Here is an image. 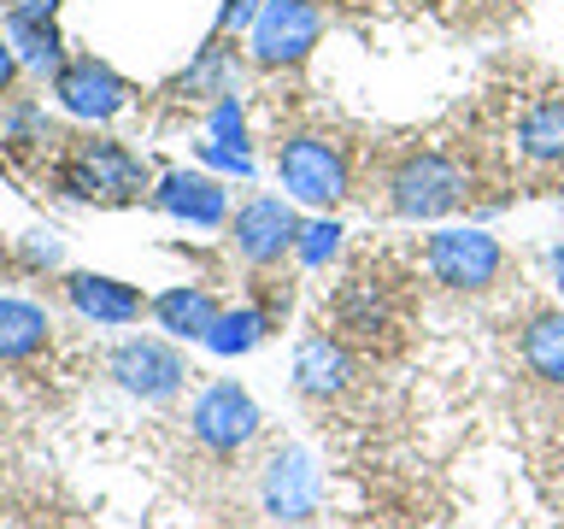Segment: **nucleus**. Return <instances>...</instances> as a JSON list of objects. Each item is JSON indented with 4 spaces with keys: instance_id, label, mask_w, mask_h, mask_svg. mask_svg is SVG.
Instances as JSON below:
<instances>
[{
    "instance_id": "obj_22",
    "label": "nucleus",
    "mask_w": 564,
    "mask_h": 529,
    "mask_svg": "<svg viewBox=\"0 0 564 529\" xmlns=\"http://www.w3.org/2000/svg\"><path fill=\"white\" fill-rule=\"evenodd\" d=\"M259 0H224V12H218V30H241L247 18H253Z\"/></svg>"
},
{
    "instance_id": "obj_18",
    "label": "nucleus",
    "mask_w": 564,
    "mask_h": 529,
    "mask_svg": "<svg viewBox=\"0 0 564 529\" xmlns=\"http://www.w3.org/2000/svg\"><path fill=\"white\" fill-rule=\"evenodd\" d=\"M523 359L541 382H564V312H541L523 330Z\"/></svg>"
},
{
    "instance_id": "obj_25",
    "label": "nucleus",
    "mask_w": 564,
    "mask_h": 529,
    "mask_svg": "<svg viewBox=\"0 0 564 529\" xmlns=\"http://www.w3.org/2000/svg\"><path fill=\"white\" fill-rule=\"evenodd\" d=\"M30 259L35 264H53V259H59V247H53V241H30Z\"/></svg>"
},
{
    "instance_id": "obj_14",
    "label": "nucleus",
    "mask_w": 564,
    "mask_h": 529,
    "mask_svg": "<svg viewBox=\"0 0 564 529\" xmlns=\"http://www.w3.org/2000/svg\"><path fill=\"white\" fill-rule=\"evenodd\" d=\"M153 317L165 335H176V342H206L212 324H218V300L206 289H165L153 300Z\"/></svg>"
},
{
    "instance_id": "obj_12",
    "label": "nucleus",
    "mask_w": 564,
    "mask_h": 529,
    "mask_svg": "<svg viewBox=\"0 0 564 529\" xmlns=\"http://www.w3.org/2000/svg\"><path fill=\"white\" fill-rule=\"evenodd\" d=\"M65 300L77 306V317H88V324H106V330L135 324V317H141V294L130 289V282L100 277V271H77V277H65Z\"/></svg>"
},
{
    "instance_id": "obj_13",
    "label": "nucleus",
    "mask_w": 564,
    "mask_h": 529,
    "mask_svg": "<svg viewBox=\"0 0 564 529\" xmlns=\"http://www.w3.org/2000/svg\"><path fill=\"white\" fill-rule=\"evenodd\" d=\"M347 377H352V359L335 335H306V342H300V353H294V388L300 395H317V400L341 395Z\"/></svg>"
},
{
    "instance_id": "obj_3",
    "label": "nucleus",
    "mask_w": 564,
    "mask_h": 529,
    "mask_svg": "<svg viewBox=\"0 0 564 529\" xmlns=\"http://www.w3.org/2000/svg\"><path fill=\"white\" fill-rule=\"evenodd\" d=\"M59 188L77 194V201H130V194L148 188V165L118 141H83V148L65 153Z\"/></svg>"
},
{
    "instance_id": "obj_5",
    "label": "nucleus",
    "mask_w": 564,
    "mask_h": 529,
    "mask_svg": "<svg viewBox=\"0 0 564 529\" xmlns=\"http://www.w3.org/2000/svg\"><path fill=\"white\" fill-rule=\"evenodd\" d=\"M324 35V12L312 0H264L253 18V60L259 65H300Z\"/></svg>"
},
{
    "instance_id": "obj_4",
    "label": "nucleus",
    "mask_w": 564,
    "mask_h": 529,
    "mask_svg": "<svg viewBox=\"0 0 564 529\" xmlns=\"http://www.w3.org/2000/svg\"><path fill=\"white\" fill-rule=\"evenodd\" d=\"M423 259H430V277L458 289V294L488 289V282L506 271V247L494 241L488 229H441V236H430V247H423Z\"/></svg>"
},
{
    "instance_id": "obj_17",
    "label": "nucleus",
    "mask_w": 564,
    "mask_h": 529,
    "mask_svg": "<svg viewBox=\"0 0 564 529\" xmlns=\"http://www.w3.org/2000/svg\"><path fill=\"white\" fill-rule=\"evenodd\" d=\"M7 42L18 47V60H24L30 71H59V65H65V47H59V30H53V18L7 12Z\"/></svg>"
},
{
    "instance_id": "obj_21",
    "label": "nucleus",
    "mask_w": 564,
    "mask_h": 529,
    "mask_svg": "<svg viewBox=\"0 0 564 529\" xmlns=\"http://www.w3.org/2000/svg\"><path fill=\"white\" fill-rule=\"evenodd\" d=\"M200 159H212V165H224V171H253V159H247V148H224V141H200Z\"/></svg>"
},
{
    "instance_id": "obj_2",
    "label": "nucleus",
    "mask_w": 564,
    "mask_h": 529,
    "mask_svg": "<svg viewBox=\"0 0 564 529\" xmlns=\"http://www.w3.org/2000/svg\"><path fill=\"white\" fill-rule=\"evenodd\" d=\"M276 176L300 206H335L347 201V153L329 136H289L276 148Z\"/></svg>"
},
{
    "instance_id": "obj_26",
    "label": "nucleus",
    "mask_w": 564,
    "mask_h": 529,
    "mask_svg": "<svg viewBox=\"0 0 564 529\" xmlns=\"http://www.w3.org/2000/svg\"><path fill=\"white\" fill-rule=\"evenodd\" d=\"M553 264H558V289H564V247H558V259H553Z\"/></svg>"
},
{
    "instance_id": "obj_20",
    "label": "nucleus",
    "mask_w": 564,
    "mask_h": 529,
    "mask_svg": "<svg viewBox=\"0 0 564 529\" xmlns=\"http://www.w3.org/2000/svg\"><path fill=\"white\" fill-rule=\"evenodd\" d=\"M335 247H341V229H335L329 218L300 229V259H306V264H329V259H335Z\"/></svg>"
},
{
    "instance_id": "obj_9",
    "label": "nucleus",
    "mask_w": 564,
    "mask_h": 529,
    "mask_svg": "<svg viewBox=\"0 0 564 529\" xmlns=\"http://www.w3.org/2000/svg\"><path fill=\"white\" fill-rule=\"evenodd\" d=\"M112 377L123 395H141V400H171L176 388H183L188 377V365H183V353L165 347V342H153V335H135V342H123L112 353Z\"/></svg>"
},
{
    "instance_id": "obj_7",
    "label": "nucleus",
    "mask_w": 564,
    "mask_h": 529,
    "mask_svg": "<svg viewBox=\"0 0 564 529\" xmlns=\"http://www.w3.org/2000/svg\"><path fill=\"white\" fill-rule=\"evenodd\" d=\"M300 224L289 201H271V194H259V201H247L236 212V224H229V241H236V253L247 264H276L289 247H300Z\"/></svg>"
},
{
    "instance_id": "obj_1",
    "label": "nucleus",
    "mask_w": 564,
    "mask_h": 529,
    "mask_svg": "<svg viewBox=\"0 0 564 529\" xmlns=\"http://www.w3.org/2000/svg\"><path fill=\"white\" fill-rule=\"evenodd\" d=\"M465 201H470V171L441 148L405 153L394 165V176H388V206L400 218H447Z\"/></svg>"
},
{
    "instance_id": "obj_15",
    "label": "nucleus",
    "mask_w": 564,
    "mask_h": 529,
    "mask_svg": "<svg viewBox=\"0 0 564 529\" xmlns=\"http://www.w3.org/2000/svg\"><path fill=\"white\" fill-rule=\"evenodd\" d=\"M518 153L535 165H564V95L535 100L518 123Z\"/></svg>"
},
{
    "instance_id": "obj_24",
    "label": "nucleus",
    "mask_w": 564,
    "mask_h": 529,
    "mask_svg": "<svg viewBox=\"0 0 564 529\" xmlns=\"http://www.w3.org/2000/svg\"><path fill=\"white\" fill-rule=\"evenodd\" d=\"M12 71H18V53H12V42H7V35H0V95H7Z\"/></svg>"
},
{
    "instance_id": "obj_11",
    "label": "nucleus",
    "mask_w": 564,
    "mask_h": 529,
    "mask_svg": "<svg viewBox=\"0 0 564 529\" xmlns=\"http://www.w3.org/2000/svg\"><path fill=\"white\" fill-rule=\"evenodd\" d=\"M153 206L159 212H171V218H183V224H224V212H229V194L218 176H200V171H171V176H159V188H153Z\"/></svg>"
},
{
    "instance_id": "obj_19",
    "label": "nucleus",
    "mask_w": 564,
    "mask_h": 529,
    "mask_svg": "<svg viewBox=\"0 0 564 529\" xmlns=\"http://www.w3.org/2000/svg\"><path fill=\"white\" fill-rule=\"evenodd\" d=\"M259 335H264V317H259L253 306H241V312H218V324H212L206 347L218 353V359H236V353L259 347Z\"/></svg>"
},
{
    "instance_id": "obj_10",
    "label": "nucleus",
    "mask_w": 564,
    "mask_h": 529,
    "mask_svg": "<svg viewBox=\"0 0 564 529\" xmlns=\"http://www.w3.org/2000/svg\"><path fill=\"white\" fill-rule=\"evenodd\" d=\"M317 494H324V476H317V458L306 447L271 453V465H264V511L271 518H289V523L312 518Z\"/></svg>"
},
{
    "instance_id": "obj_23",
    "label": "nucleus",
    "mask_w": 564,
    "mask_h": 529,
    "mask_svg": "<svg viewBox=\"0 0 564 529\" xmlns=\"http://www.w3.org/2000/svg\"><path fill=\"white\" fill-rule=\"evenodd\" d=\"M59 0H7V12H24V18H53Z\"/></svg>"
},
{
    "instance_id": "obj_16",
    "label": "nucleus",
    "mask_w": 564,
    "mask_h": 529,
    "mask_svg": "<svg viewBox=\"0 0 564 529\" xmlns=\"http://www.w3.org/2000/svg\"><path fill=\"white\" fill-rule=\"evenodd\" d=\"M47 347V312L35 300H0V359L18 365Z\"/></svg>"
},
{
    "instance_id": "obj_8",
    "label": "nucleus",
    "mask_w": 564,
    "mask_h": 529,
    "mask_svg": "<svg viewBox=\"0 0 564 529\" xmlns=\"http://www.w3.org/2000/svg\"><path fill=\"white\" fill-rule=\"evenodd\" d=\"M53 95H59V106L70 118H88V123H106L123 106V77L106 60H95V53H83V60H65L59 71H53Z\"/></svg>"
},
{
    "instance_id": "obj_6",
    "label": "nucleus",
    "mask_w": 564,
    "mask_h": 529,
    "mask_svg": "<svg viewBox=\"0 0 564 529\" xmlns=\"http://www.w3.org/2000/svg\"><path fill=\"white\" fill-rule=\"evenodd\" d=\"M188 430H194V441H200V447H212V453H236V447H247V441L259 435V406H253V395H247V388H236V382H212L206 395L194 400Z\"/></svg>"
}]
</instances>
